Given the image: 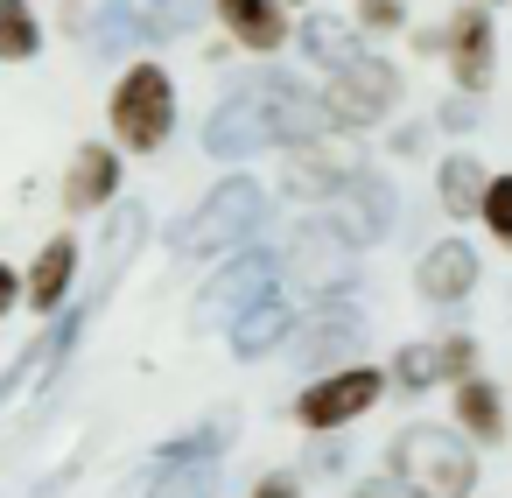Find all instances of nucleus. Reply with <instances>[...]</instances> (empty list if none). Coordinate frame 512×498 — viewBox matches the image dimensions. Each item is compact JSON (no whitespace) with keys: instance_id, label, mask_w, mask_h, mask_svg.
<instances>
[{"instance_id":"nucleus-23","label":"nucleus","mask_w":512,"mask_h":498,"mask_svg":"<svg viewBox=\"0 0 512 498\" xmlns=\"http://www.w3.org/2000/svg\"><path fill=\"white\" fill-rule=\"evenodd\" d=\"M484 162L470 155V148H456L449 162H442V211L449 218H477V204H484Z\"/></svg>"},{"instance_id":"nucleus-25","label":"nucleus","mask_w":512,"mask_h":498,"mask_svg":"<svg viewBox=\"0 0 512 498\" xmlns=\"http://www.w3.org/2000/svg\"><path fill=\"white\" fill-rule=\"evenodd\" d=\"M148 498H218V463L211 456H197V463H155Z\"/></svg>"},{"instance_id":"nucleus-3","label":"nucleus","mask_w":512,"mask_h":498,"mask_svg":"<svg viewBox=\"0 0 512 498\" xmlns=\"http://www.w3.org/2000/svg\"><path fill=\"white\" fill-rule=\"evenodd\" d=\"M414 498H470L477 491V449L456 428H400L393 435V470Z\"/></svg>"},{"instance_id":"nucleus-31","label":"nucleus","mask_w":512,"mask_h":498,"mask_svg":"<svg viewBox=\"0 0 512 498\" xmlns=\"http://www.w3.org/2000/svg\"><path fill=\"white\" fill-rule=\"evenodd\" d=\"M351 498H414V491H407L400 477H365V484H358Z\"/></svg>"},{"instance_id":"nucleus-4","label":"nucleus","mask_w":512,"mask_h":498,"mask_svg":"<svg viewBox=\"0 0 512 498\" xmlns=\"http://www.w3.org/2000/svg\"><path fill=\"white\" fill-rule=\"evenodd\" d=\"M169 134H176V85L162 64H134L113 85V141L134 155H155Z\"/></svg>"},{"instance_id":"nucleus-16","label":"nucleus","mask_w":512,"mask_h":498,"mask_svg":"<svg viewBox=\"0 0 512 498\" xmlns=\"http://www.w3.org/2000/svg\"><path fill=\"white\" fill-rule=\"evenodd\" d=\"M218 15H225L232 43H239V50H253V57H267V50H281V43H288V15H281V0H218Z\"/></svg>"},{"instance_id":"nucleus-13","label":"nucleus","mask_w":512,"mask_h":498,"mask_svg":"<svg viewBox=\"0 0 512 498\" xmlns=\"http://www.w3.org/2000/svg\"><path fill=\"white\" fill-rule=\"evenodd\" d=\"M491 50H498L491 15L484 8H456V22H449V71H456V92L463 99H477L491 85V64H498Z\"/></svg>"},{"instance_id":"nucleus-27","label":"nucleus","mask_w":512,"mask_h":498,"mask_svg":"<svg viewBox=\"0 0 512 498\" xmlns=\"http://www.w3.org/2000/svg\"><path fill=\"white\" fill-rule=\"evenodd\" d=\"M225 435H232V421L218 414V421H204V428H190V435H176V442H162V449H155V463H197V456H211V463H218V449H225Z\"/></svg>"},{"instance_id":"nucleus-30","label":"nucleus","mask_w":512,"mask_h":498,"mask_svg":"<svg viewBox=\"0 0 512 498\" xmlns=\"http://www.w3.org/2000/svg\"><path fill=\"white\" fill-rule=\"evenodd\" d=\"M358 22L365 29H400V0H358Z\"/></svg>"},{"instance_id":"nucleus-9","label":"nucleus","mask_w":512,"mask_h":498,"mask_svg":"<svg viewBox=\"0 0 512 498\" xmlns=\"http://www.w3.org/2000/svg\"><path fill=\"white\" fill-rule=\"evenodd\" d=\"M379 393H386V372H372V365H337L330 379H316V386L295 400V421H302V428H344V421L372 414Z\"/></svg>"},{"instance_id":"nucleus-17","label":"nucleus","mask_w":512,"mask_h":498,"mask_svg":"<svg viewBox=\"0 0 512 498\" xmlns=\"http://www.w3.org/2000/svg\"><path fill=\"white\" fill-rule=\"evenodd\" d=\"M344 176H351V155H344V148H330L323 134L288 148V190H295V197H330Z\"/></svg>"},{"instance_id":"nucleus-6","label":"nucleus","mask_w":512,"mask_h":498,"mask_svg":"<svg viewBox=\"0 0 512 498\" xmlns=\"http://www.w3.org/2000/svg\"><path fill=\"white\" fill-rule=\"evenodd\" d=\"M351 274H358V246L330 225V218H302L295 225V239H288V253H281V281H302V288H351Z\"/></svg>"},{"instance_id":"nucleus-11","label":"nucleus","mask_w":512,"mask_h":498,"mask_svg":"<svg viewBox=\"0 0 512 498\" xmlns=\"http://www.w3.org/2000/svg\"><path fill=\"white\" fill-rule=\"evenodd\" d=\"M358 344H365V323H358V309H344V302L309 309V323H295V330H288V351H295V365H302V372H337Z\"/></svg>"},{"instance_id":"nucleus-18","label":"nucleus","mask_w":512,"mask_h":498,"mask_svg":"<svg viewBox=\"0 0 512 498\" xmlns=\"http://www.w3.org/2000/svg\"><path fill=\"white\" fill-rule=\"evenodd\" d=\"M71 274H78V239L57 232V239L36 253V267H29V309H36V316H57L64 295H71Z\"/></svg>"},{"instance_id":"nucleus-26","label":"nucleus","mask_w":512,"mask_h":498,"mask_svg":"<svg viewBox=\"0 0 512 498\" xmlns=\"http://www.w3.org/2000/svg\"><path fill=\"white\" fill-rule=\"evenodd\" d=\"M43 50V29L29 15V0H0V64H29Z\"/></svg>"},{"instance_id":"nucleus-22","label":"nucleus","mask_w":512,"mask_h":498,"mask_svg":"<svg viewBox=\"0 0 512 498\" xmlns=\"http://www.w3.org/2000/svg\"><path fill=\"white\" fill-rule=\"evenodd\" d=\"M456 428L477 435V442H505V400H498V386H484L477 372L456 379Z\"/></svg>"},{"instance_id":"nucleus-34","label":"nucleus","mask_w":512,"mask_h":498,"mask_svg":"<svg viewBox=\"0 0 512 498\" xmlns=\"http://www.w3.org/2000/svg\"><path fill=\"white\" fill-rule=\"evenodd\" d=\"M253 498H295V477H260V491Z\"/></svg>"},{"instance_id":"nucleus-14","label":"nucleus","mask_w":512,"mask_h":498,"mask_svg":"<svg viewBox=\"0 0 512 498\" xmlns=\"http://www.w3.org/2000/svg\"><path fill=\"white\" fill-rule=\"evenodd\" d=\"M477 246H463V239H442V246H428L421 253V267H414V288H421V302H435V309H456L470 288H477Z\"/></svg>"},{"instance_id":"nucleus-7","label":"nucleus","mask_w":512,"mask_h":498,"mask_svg":"<svg viewBox=\"0 0 512 498\" xmlns=\"http://www.w3.org/2000/svg\"><path fill=\"white\" fill-rule=\"evenodd\" d=\"M400 218V197H393V176L379 169H351L337 190H330V225L351 239V246H379Z\"/></svg>"},{"instance_id":"nucleus-20","label":"nucleus","mask_w":512,"mask_h":498,"mask_svg":"<svg viewBox=\"0 0 512 498\" xmlns=\"http://www.w3.org/2000/svg\"><path fill=\"white\" fill-rule=\"evenodd\" d=\"M288 330H295V316H288V302L274 295V302H260V309H246V316H232V358H267V351H281V344H288Z\"/></svg>"},{"instance_id":"nucleus-29","label":"nucleus","mask_w":512,"mask_h":498,"mask_svg":"<svg viewBox=\"0 0 512 498\" xmlns=\"http://www.w3.org/2000/svg\"><path fill=\"white\" fill-rule=\"evenodd\" d=\"M141 8H148V29L155 36H183V29H197L204 0H141Z\"/></svg>"},{"instance_id":"nucleus-24","label":"nucleus","mask_w":512,"mask_h":498,"mask_svg":"<svg viewBox=\"0 0 512 498\" xmlns=\"http://www.w3.org/2000/svg\"><path fill=\"white\" fill-rule=\"evenodd\" d=\"M302 50H309L323 71H344L365 43L351 36V22H337V15H309V22H302Z\"/></svg>"},{"instance_id":"nucleus-1","label":"nucleus","mask_w":512,"mask_h":498,"mask_svg":"<svg viewBox=\"0 0 512 498\" xmlns=\"http://www.w3.org/2000/svg\"><path fill=\"white\" fill-rule=\"evenodd\" d=\"M323 127H330V120H323V99H316L302 78L260 64V71H246V78L225 85V99H218L211 120H204V148H211L218 162H246V155H260V148L316 141Z\"/></svg>"},{"instance_id":"nucleus-19","label":"nucleus","mask_w":512,"mask_h":498,"mask_svg":"<svg viewBox=\"0 0 512 498\" xmlns=\"http://www.w3.org/2000/svg\"><path fill=\"white\" fill-rule=\"evenodd\" d=\"M120 190V155L113 148H78L71 176H64V211H99Z\"/></svg>"},{"instance_id":"nucleus-28","label":"nucleus","mask_w":512,"mask_h":498,"mask_svg":"<svg viewBox=\"0 0 512 498\" xmlns=\"http://www.w3.org/2000/svg\"><path fill=\"white\" fill-rule=\"evenodd\" d=\"M477 218L491 225V239H498V246H512V176H491V183H484Z\"/></svg>"},{"instance_id":"nucleus-32","label":"nucleus","mask_w":512,"mask_h":498,"mask_svg":"<svg viewBox=\"0 0 512 498\" xmlns=\"http://www.w3.org/2000/svg\"><path fill=\"white\" fill-rule=\"evenodd\" d=\"M15 302H22V274H15L8 260H0V316H8Z\"/></svg>"},{"instance_id":"nucleus-21","label":"nucleus","mask_w":512,"mask_h":498,"mask_svg":"<svg viewBox=\"0 0 512 498\" xmlns=\"http://www.w3.org/2000/svg\"><path fill=\"white\" fill-rule=\"evenodd\" d=\"M141 43H155V29L134 0H99L92 8V50L99 57H120V50H141Z\"/></svg>"},{"instance_id":"nucleus-33","label":"nucleus","mask_w":512,"mask_h":498,"mask_svg":"<svg viewBox=\"0 0 512 498\" xmlns=\"http://www.w3.org/2000/svg\"><path fill=\"white\" fill-rule=\"evenodd\" d=\"M442 127H456V134L477 127V106H470V99H449V106H442Z\"/></svg>"},{"instance_id":"nucleus-15","label":"nucleus","mask_w":512,"mask_h":498,"mask_svg":"<svg viewBox=\"0 0 512 498\" xmlns=\"http://www.w3.org/2000/svg\"><path fill=\"white\" fill-rule=\"evenodd\" d=\"M141 239H148V204H120V211L106 218V232H99V267H92V295H85V309H99V302L113 295V281L127 274V260L141 253Z\"/></svg>"},{"instance_id":"nucleus-2","label":"nucleus","mask_w":512,"mask_h":498,"mask_svg":"<svg viewBox=\"0 0 512 498\" xmlns=\"http://www.w3.org/2000/svg\"><path fill=\"white\" fill-rule=\"evenodd\" d=\"M267 225V190L253 176H225L218 190H204V204L190 218L169 225V253L176 260H211V253H232V246H253Z\"/></svg>"},{"instance_id":"nucleus-8","label":"nucleus","mask_w":512,"mask_h":498,"mask_svg":"<svg viewBox=\"0 0 512 498\" xmlns=\"http://www.w3.org/2000/svg\"><path fill=\"white\" fill-rule=\"evenodd\" d=\"M274 288H281V260L260 253V246H246L225 274H211V288H204V302H197V323H232V316L274 302Z\"/></svg>"},{"instance_id":"nucleus-10","label":"nucleus","mask_w":512,"mask_h":498,"mask_svg":"<svg viewBox=\"0 0 512 498\" xmlns=\"http://www.w3.org/2000/svg\"><path fill=\"white\" fill-rule=\"evenodd\" d=\"M85 323H92V309H85V302L57 309V323H50V330H43V337H36V344L8 365V379H0V407H15L22 393L50 386V379L64 372V358H71V344H78V330H85Z\"/></svg>"},{"instance_id":"nucleus-5","label":"nucleus","mask_w":512,"mask_h":498,"mask_svg":"<svg viewBox=\"0 0 512 498\" xmlns=\"http://www.w3.org/2000/svg\"><path fill=\"white\" fill-rule=\"evenodd\" d=\"M400 106V71L372 50H358L344 71H330V92H323V120L337 127H379L386 113Z\"/></svg>"},{"instance_id":"nucleus-12","label":"nucleus","mask_w":512,"mask_h":498,"mask_svg":"<svg viewBox=\"0 0 512 498\" xmlns=\"http://www.w3.org/2000/svg\"><path fill=\"white\" fill-rule=\"evenodd\" d=\"M470 372H477V344H470L463 330H449L442 344H407V351H393L386 386L421 393V386H435V379H470Z\"/></svg>"}]
</instances>
